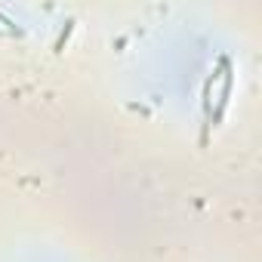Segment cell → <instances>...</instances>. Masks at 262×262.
<instances>
[{"label":"cell","mask_w":262,"mask_h":262,"mask_svg":"<svg viewBox=\"0 0 262 262\" xmlns=\"http://www.w3.org/2000/svg\"><path fill=\"white\" fill-rule=\"evenodd\" d=\"M231 86H234V65H231L228 56H219L216 71L204 83V120H207V129L222 123V117L228 111Z\"/></svg>","instance_id":"cell-1"},{"label":"cell","mask_w":262,"mask_h":262,"mask_svg":"<svg viewBox=\"0 0 262 262\" xmlns=\"http://www.w3.org/2000/svg\"><path fill=\"white\" fill-rule=\"evenodd\" d=\"M71 31H74V19H68V25H65V31L59 34V40H56V53H62V47H65V40L71 37Z\"/></svg>","instance_id":"cell-3"},{"label":"cell","mask_w":262,"mask_h":262,"mask_svg":"<svg viewBox=\"0 0 262 262\" xmlns=\"http://www.w3.org/2000/svg\"><path fill=\"white\" fill-rule=\"evenodd\" d=\"M10 34H16V37H19L22 31L16 28V22H13L10 16H4V13H0V37H10Z\"/></svg>","instance_id":"cell-2"}]
</instances>
